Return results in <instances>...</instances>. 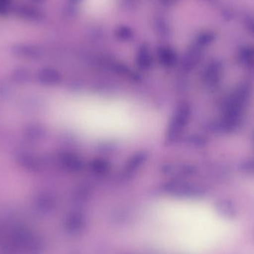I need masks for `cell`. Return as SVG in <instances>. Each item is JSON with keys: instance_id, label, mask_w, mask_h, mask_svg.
<instances>
[{"instance_id": "obj_1", "label": "cell", "mask_w": 254, "mask_h": 254, "mask_svg": "<svg viewBox=\"0 0 254 254\" xmlns=\"http://www.w3.org/2000/svg\"><path fill=\"white\" fill-rule=\"evenodd\" d=\"M61 122L80 137L96 141H123L148 133L155 116L138 104L120 98L77 95L60 107Z\"/></svg>"}, {"instance_id": "obj_2", "label": "cell", "mask_w": 254, "mask_h": 254, "mask_svg": "<svg viewBox=\"0 0 254 254\" xmlns=\"http://www.w3.org/2000/svg\"><path fill=\"white\" fill-rule=\"evenodd\" d=\"M16 14L22 19L31 22H36L41 19L42 13L40 10L31 6L21 5L16 10Z\"/></svg>"}, {"instance_id": "obj_3", "label": "cell", "mask_w": 254, "mask_h": 254, "mask_svg": "<svg viewBox=\"0 0 254 254\" xmlns=\"http://www.w3.org/2000/svg\"><path fill=\"white\" fill-rule=\"evenodd\" d=\"M216 210L221 216H223L224 218H226V219H234L237 216L235 208L231 204H228V203L222 204V205H218L216 207Z\"/></svg>"}, {"instance_id": "obj_4", "label": "cell", "mask_w": 254, "mask_h": 254, "mask_svg": "<svg viewBox=\"0 0 254 254\" xmlns=\"http://www.w3.org/2000/svg\"><path fill=\"white\" fill-rule=\"evenodd\" d=\"M12 0H0V16H6L11 10Z\"/></svg>"}, {"instance_id": "obj_5", "label": "cell", "mask_w": 254, "mask_h": 254, "mask_svg": "<svg viewBox=\"0 0 254 254\" xmlns=\"http://www.w3.org/2000/svg\"><path fill=\"white\" fill-rule=\"evenodd\" d=\"M34 1H41V0H34Z\"/></svg>"}]
</instances>
